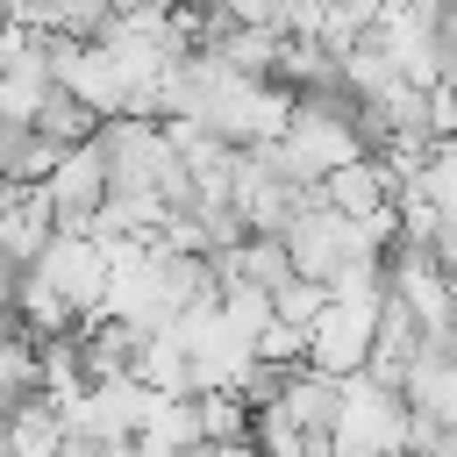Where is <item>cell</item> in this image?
<instances>
[{"mask_svg": "<svg viewBox=\"0 0 457 457\" xmlns=\"http://www.w3.org/2000/svg\"><path fill=\"white\" fill-rule=\"evenodd\" d=\"M107 271H114V243H100V236H86V228H57V236H50V250L29 264V278H36V286H50V293L79 314V328H93V321H100Z\"/></svg>", "mask_w": 457, "mask_h": 457, "instance_id": "6da1fadb", "label": "cell"}, {"mask_svg": "<svg viewBox=\"0 0 457 457\" xmlns=\"http://www.w3.org/2000/svg\"><path fill=\"white\" fill-rule=\"evenodd\" d=\"M336 450L350 457H407V400L371 386L364 371L343 378V400H336V428H328Z\"/></svg>", "mask_w": 457, "mask_h": 457, "instance_id": "7a4b0ae2", "label": "cell"}, {"mask_svg": "<svg viewBox=\"0 0 457 457\" xmlns=\"http://www.w3.org/2000/svg\"><path fill=\"white\" fill-rule=\"evenodd\" d=\"M393 200H400V186H393V171H386L378 157H357V164H343L336 179H321V207H336L343 221H364V228H371V221H393V214H400Z\"/></svg>", "mask_w": 457, "mask_h": 457, "instance_id": "3957f363", "label": "cell"}, {"mask_svg": "<svg viewBox=\"0 0 457 457\" xmlns=\"http://www.w3.org/2000/svg\"><path fill=\"white\" fill-rule=\"evenodd\" d=\"M0 457H64V421L50 414L43 393L21 400V407H7V421H0Z\"/></svg>", "mask_w": 457, "mask_h": 457, "instance_id": "277c9868", "label": "cell"}, {"mask_svg": "<svg viewBox=\"0 0 457 457\" xmlns=\"http://www.w3.org/2000/svg\"><path fill=\"white\" fill-rule=\"evenodd\" d=\"M193 414H200V443H207V450L250 443V407H243L236 393H200V400H193Z\"/></svg>", "mask_w": 457, "mask_h": 457, "instance_id": "5b68a950", "label": "cell"}, {"mask_svg": "<svg viewBox=\"0 0 457 457\" xmlns=\"http://www.w3.org/2000/svg\"><path fill=\"white\" fill-rule=\"evenodd\" d=\"M321 307H328V286H314V278H286L278 293H271V321H286V328H314L321 321Z\"/></svg>", "mask_w": 457, "mask_h": 457, "instance_id": "8992f818", "label": "cell"}, {"mask_svg": "<svg viewBox=\"0 0 457 457\" xmlns=\"http://www.w3.org/2000/svg\"><path fill=\"white\" fill-rule=\"evenodd\" d=\"M207 457H257L250 443H228V450H207Z\"/></svg>", "mask_w": 457, "mask_h": 457, "instance_id": "52a82bcc", "label": "cell"}]
</instances>
